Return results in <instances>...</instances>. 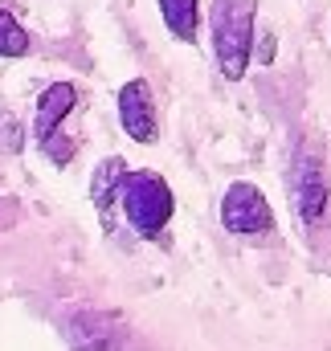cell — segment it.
I'll return each mask as SVG.
<instances>
[{"label":"cell","instance_id":"3","mask_svg":"<svg viewBox=\"0 0 331 351\" xmlns=\"http://www.w3.org/2000/svg\"><path fill=\"white\" fill-rule=\"evenodd\" d=\"M286 188H290V208H295L299 229L307 237H319V229L331 225V180L315 143L299 147L290 176H286Z\"/></svg>","mask_w":331,"mask_h":351},{"label":"cell","instance_id":"2","mask_svg":"<svg viewBox=\"0 0 331 351\" xmlns=\"http://www.w3.org/2000/svg\"><path fill=\"white\" fill-rule=\"evenodd\" d=\"M253 0H213L209 8V37H213V58L221 78L242 82L253 62Z\"/></svg>","mask_w":331,"mask_h":351},{"label":"cell","instance_id":"4","mask_svg":"<svg viewBox=\"0 0 331 351\" xmlns=\"http://www.w3.org/2000/svg\"><path fill=\"white\" fill-rule=\"evenodd\" d=\"M74 106H78V86L74 82H49V86L41 90V98H37V114H33V139H37V147L54 160V164H70V156H74V143H66L62 139V123L74 114Z\"/></svg>","mask_w":331,"mask_h":351},{"label":"cell","instance_id":"1","mask_svg":"<svg viewBox=\"0 0 331 351\" xmlns=\"http://www.w3.org/2000/svg\"><path fill=\"white\" fill-rule=\"evenodd\" d=\"M115 208L123 213L127 229L139 237V241H156L172 225V213H176V196H172V184L152 168H127L119 180V192H115Z\"/></svg>","mask_w":331,"mask_h":351},{"label":"cell","instance_id":"11","mask_svg":"<svg viewBox=\"0 0 331 351\" xmlns=\"http://www.w3.org/2000/svg\"><path fill=\"white\" fill-rule=\"evenodd\" d=\"M274 58H278V37L274 33H253V62L270 66Z\"/></svg>","mask_w":331,"mask_h":351},{"label":"cell","instance_id":"6","mask_svg":"<svg viewBox=\"0 0 331 351\" xmlns=\"http://www.w3.org/2000/svg\"><path fill=\"white\" fill-rule=\"evenodd\" d=\"M221 225L233 237H262L274 229V208L266 200V192L249 180H233L221 196Z\"/></svg>","mask_w":331,"mask_h":351},{"label":"cell","instance_id":"9","mask_svg":"<svg viewBox=\"0 0 331 351\" xmlns=\"http://www.w3.org/2000/svg\"><path fill=\"white\" fill-rule=\"evenodd\" d=\"M164 29L180 45H196L201 37V0H160Z\"/></svg>","mask_w":331,"mask_h":351},{"label":"cell","instance_id":"8","mask_svg":"<svg viewBox=\"0 0 331 351\" xmlns=\"http://www.w3.org/2000/svg\"><path fill=\"white\" fill-rule=\"evenodd\" d=\"M127 172V164L119 160V156H106L94 176H90V204L98 208V221H102V229H111L115 225V192H119V180Z\"/></svg>","mask_w":331,"mask_h":351},{"label":"cell","instance_id":"7","mask_svg":"<svg viewBox=\"0 0 331 351\" xmlns=\"http://www.w3.org/2000/svg\"><path fill=\"white\" fill-rule=\"evenodd\" d=\"M119 123L127 131V139L152 147L160 139V114H156V98H152V86L144 78H131L119 86Z\"/></svg>","mask_w":331,"mask_h":351},{"label":"cell","instance_id":"5","mask_svg":"<svg viewBox=\"0 0 331 351\" xmlns=\"http://www.w3.org/2000/svg\"><path fill=\"white\" fill-rule=\"evenodd\" d=\"M66 339H70V348L74 351H139L135 335H131V327H127L119 315H111V311H94V306H86V311H74V315H70V323H66Z\"/></svg>","mask_w":331,"mask_h":351},{"label":"cell","instance_id":"10","mask_svg":"<svg viewBox=\"0 0 331 351\" xmlns=\"http://www.w3.org/2000/svg\"><path fill=\"white\" fill-rule=\"evenodd\" d=\"M29 53H33L29 29L16 21V12L0 8V58H29Z\"/></svg>","mask_w":331,"mask_h":351}]
</instances>
